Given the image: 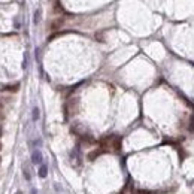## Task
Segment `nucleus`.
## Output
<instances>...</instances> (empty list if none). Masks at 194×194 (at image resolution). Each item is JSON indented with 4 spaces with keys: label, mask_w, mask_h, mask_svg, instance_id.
Wrapping results in <instances>:
<instances>
[{
    "label": "nucleus",
    "mask_w": 194,
    "mask_h": 194,
    "mask_svg": "<svg viewBox=\"0 0 194 194\" xmlns=\"http://www.w3.org/2000/svg\"><path fill=\"white\" fill-rule=\"evenodd\" d=\"M63 23H64V18H57V20H54V21L51 23V30H58V29L63 26Z\"/></svg>",
    "instance_id": "nucleus-1"
},
{
    "label": "nucleus",
    "mask_w": 194,
    "mask_h": 194,
    "mask_svg": "<svg viewBox=\"0 0 194 194\" xmlns=\"http://www.w3.org/2000/svg\"><path fill=\"white\" fill-rule=\"evenodd\" d=\"M32 161H33L35 164H40V163H42V154H40V151H33V154H32Z\"/></svg>",
    "instance_id": "nucleus-2"
},
{
    "label": "nucleus",
    "mask_w": 194,
    "mask_h": 194,
    "mask_svg": "<svg viewBox=\"0 0 194 194\" xmlns=\"http://www.w3.org/2000/svg\"><path fill=\"white\" fill-rule=\"evenodd\" d=\"M46 175H48V167H46L45 164H42V166L39 167V176H40V178H46Z\"/></svg>",
    "instance_id": "nucleus-3"
},
{
    "label": "nucleus",
    "mask_w": 194,
    "mask_h": 194,
    "mask_svg": "<svg viewBox=\"0 0 194 194\" xmlns=\"http://www.w3.org/2000/svg\"><path fill=\"white\" fill-rule=\"evenodd\" d=\"M18 88H20V84H14V85H6L3 90H5V91H12V93H15V91H18Z\"/></svg>",
    "instance_id": "nucleus-4"
},
{
    "label": "nucleus",
    "mask_w": 194,
    "mask_h": 194,
    "mask_svg": "<svg viewBox=\"0 0 194 194\" xmlns=\"http://www.w3.org/2000/svg\"><path fill=\"white\" fill-rule=\"evenodd\" d=\"M33 119H35V121H38L39 119V109L38 108H35V109H33Z\"/></svg>",
    "instance_id": "nucleus-5"
},
{
    "label": "nucleus",
    "mask_w": 194,
    "mask_h": 194,
    "mask_svg": "<svg viewBox=\"0 0 194 194\" xmlns=\"http://www.w3.org/2000/svg\"><path fill=\"white\" fill-rule=\"evenodd\" d=\"M188 127H190V131H194V115L190 118V125Z\"/></svg>",
    "instance_id": "nucleus-6"
},
{
    "label": "nucleus",
    "mask_w": 194,
    "mask_h": 194,
    "mask_svg": "<svg viewBox=\"0 0 194 194\" xmlns=\"http://www.w3.org/2000/svg\"><path fill=\"white\" fill-rule=\"evenodd\" d=\"M39 17H40V11H36V12H35V24L39 23Z\"/></svg>",
    "instance_id": "nucleus-7"
},
{
    "label": "nucleus",
    "mask_w": 194,
    "mask_h": 194,
    "mask_svg": "<svg viewBox=\"0 0 194 194\" xmlns=\"http://www.w3.org/2000/svg\"><path fill=\"white\" fill-rule=\"evenodd\" d=\"M24 178H26L27 181H30V178H32V176H30V172H27L26 167H24Z\"/></svg>",
    "instance_id": "nucleus-8"
},
{
    "label": "nucleus",
    "mask_w": 194,
    "mask_h": 194,
    "mask_svg": "<svg viewBox=\"0 0 194 194\" xmlns=\"http://www.w3.org/2000/svg\"><path fill=\"white\" fill-rule=\"evenodd\" d=\"M15 194H23V193H21V191H17V193H15Z\"/></svg>",
    "instance_id": "nucleus-9"
},
{
    "label": "nucleus",
    "mask_w": 194,
    "mask_h": 194,
    "mask_svg": "<svg viewBox=\"0 0 194 194\" xmlns=\"http://www.w3.org/2000/svg\"><path fill=\"white\" fill-rule=\"evenodd\" d=\"M2 109H3V106H2V105H0V111H2Z\"/></svg>",
    "instance_id": "nucleus-10"
},
{
    "label": "nucleus",
    "mask_w": 194,
    "mask_h": 194,
    "mask_svg": "<svg viewBox=\"0 0 194 194\" xmlns=\"http://www.w3.org/2000/svg\"><path fill=\"white\" fill-rule=\"evenodd\" d=\"M0 149H2V143H0Z\"/></svg>",
    "instance_id": "nucleus-11"
}]
</instances>
